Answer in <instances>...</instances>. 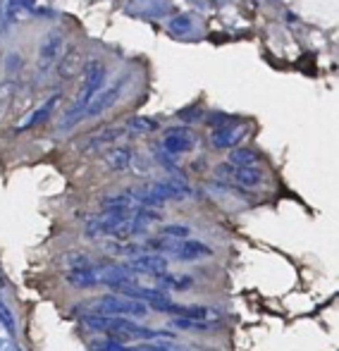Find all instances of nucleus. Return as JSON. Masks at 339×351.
I'll return each mask as SVG.
<instances>
[{
	"instance_id": "28",
	"label": "nucleus",
	"mask_w": 339,
	"mask_h": 351,
	"mask_svg": "<svg viewBox=\"0 0 339 351\" xmlns=\"http://www.w3.org/2000/svg\"><path fill=\"white\" fill-rule=\"evenodd\" d=\"M12 5H17V8H32L36 0H10Z\"/></svg>"
},
{
	"instance_id": "15",
	"label": "nucleus",
	"mask_w": 339,
	"mask_h": 351,
	"mask_svg": "<svg viewBox=\"0 0 339 351\" xmlns=\"http://www.w3.org/2000/svg\"><path fill=\"white\" fill-rule=\"evenodd\" d=\"M58 101H60V93H55V96L46 98V101H43L38 108H34V110L29 112V115L24 117V120L19 122V125L14 127V130H17V132H27V130H34V127L43 125V122H46L48 117L53 115V110H55Z\"/></svg>"
},
{
	"instance_id": "3",
	"label": "nucleus",
	"mask_w": 339,
	"mask_h": 351,
	"mask_svg": "<svg viewBox=\"0 0 339 351\" xmlns=\"http://www.w3.org/2000/svg\"><path fill=\"white\" fill-rule=\"evenodd\" d=\"M127 82H129V79H127V77H117L115 82L103 84L101 91H98L96 96L91 98V103H88V106L84 108V112H81L79 122H84V120H93V117H101L103 112L112 110V108H115L117 103H120V98L125 96Z\"/></svg>"
},
{
	"instance_id": "22",
	"label": "nucleus",
	"mask_w": 339,
	"mask_h": 351,
	"mask_svg": "<svg viewBox=\"0 0 339 351\" xmlns=\"http://www.w3.org/2000/svg\"><path fill=\"white\" fill-rule=\"evenodd\" d=\"M62 263L67 265V270H77V268H96V261L86 254V251H67L62 256Z\"/></svg>"
},
{
	"instance_id": "24",
	"label": "nucleus",
	"mask_w": 339,
	"mask_h": 351,
	"mask_svg": "<svg viewBox=\"0 0 339 351\" xmlns=\"http://www.w3.org/2000/svg\"><path fill=\"white\" fill-rule=\"evenodd\" d=\"M189 234H191V227H186V225H165V227H160V232H158V237L160 239H168V241H184V239H189Z\"/></svg>"
},
{
	"instance_id": "23",
	"label": "nucleus",
	"mask_w": 339,
	"mask_h": 351,
	"mask_svg": "<svg viewBox=\"0 0 339 351\" xmlns=\"http://www.w3.org/2000/svg\"><path fill=\"white\" fill-rule=\"evenodd\" d=\"M196 29V19L191 14H177L168 22V32L177 34V36H186Z\"/></svg>"
},
{
	"instance_id": "19",
	"label": "nucleus",
	"mask_w": 339,
	"mask_h": 351,
	"mask_svg": "<svg viewBox=\"0 0 339 351\" xmlns=\"http://www.w3.org/2000/svg\"><path fill=\"white\" fill-rule=\"evenodd\" d=\"M127 134L131 136H144V134H153V132L160 130L158 120H153V117H146V115H134L127 120L125 125Z\"/></svg>"
},
{
	"instance_id": "11",
	"label": "nucleus",
	"mask_w": 339,
	"mask_h": 351,
	"mask_svg": "<svg viewBox=\"0 0 339 351\" xmlns=\"http://www.w3.org/2000/svg\"><path fill=\"white\" fill-rule=\"evenodd\" d=\"M213 256V249L208 244L199 239H184V241H175L170 251L172 261H179V263H196V261H203Z\"/></svg>"
},
{
	"instance_id": "2",
	"label": "nucleus",
	"mask_w": 339,
	"mask_h": 351,
	"mask_svg": "<svg viewBox=\"0 0 339 351\" xmlns=\"http://www.w3.org/2000/svg\"><path fill=\"white\" fill-rule=\"evenodd\" d=\"M88 308L91 315H103V318H131V320H144L151 313L149 306L141 301H134L129 296L122 294H101L93 299L84 301V304L75 306L72 311H84Z\"/></svg>"
},
{
	"instance_id": "4",
	"label": "nucleus",
	"mask_w": 339,
	"mask_h": 351,
	"mask_svg": "<svg viewBox=\"0 0 339 351\" xmlns=\"http://www.w3.org/2000/svg\"><path fill=\"white\" fill-rule=\"evenodd\" d=\"M62 51H65V34L60 29L46 32V36L41 38V43L36 48V70L41 77H46L51 70H55Z\"/></svg>"
},
{
	"instance_id": "21",
	"label": "nucleus",
	"mask_w": 339,
	"mask_h": 351,
	"mask_svg": "<svg viewBox=\"0 0 339 351\" xmlns=\"http://www.w3.org/2000/svg\"><path fill=\"white\" fill-rule=\"evenodd\" d=\"M227 162H229V165H234V167H258L260 156L253 151V148L242 146V148H232Z\"/></svg>"
},
{
	"instance_id": "7",
	"label": "nucleus",
	"mask_w": 339,
	"mask_h": 351,
	"mask_svg": "<svg viewBox=\"0 0 339 351\" xmlns=\"http://www.w3.org/2000/svg\"><path fill=\"white\" fill-rule=\"evenodd\" d=\"M144 189L149 191L153 199H158L160 204H168V201H184L189 199L194 191L186 184L181 177H168V180H155L144 184Z\"/></svg>"
},
{
	"instance_id": "26",
	"label": "nucleus",
	"mask_w": 339,
	"mask_h": 351,
	"mask_svg": "<svg viewBox=\"0 0 339 351\" xmlns=\"http://www.w3.org/2000/svg\"><path fill=\"white\" fill-rule=\"evenodd\" d=\"M0 325H3V328L8 330L10 335H14V330H17V323H14V313L8 308V304H5L3 299H0Z\"/></svg>"
},
{
	"instance_id": "25",
	"label": "nucleus",
	"mask_w": 339,
	"mask_h": 351,
	"mask_svg": "<svg viewBox=\"0 0 339 351\" xmlns=\"http://www.w3.org/2000/svg\"><path fill=\"white\" fill-rule=\"evenodd\" d=\"M170 328H175V330H191V332H205V330H210V328H213V325H208V323H199V320L172 318V320H170Z\"/></svg>"
},
{
	"instance_id": "5",
	"label": "nucleus",
	"mask_w": 339,
	"mask_h": 351,
	"mask_svg": "<svg viewBox=\"0 0 339 351\" xmlns=\"http://www.w3.org/2000/svg\"><path fill=\"white\" fill-rule=\"evenodd\" d=\"M134 210H101L98 215H91L84 225L86 239H105L112 237V232L127 220Z\"/></svg>"
},
{
	"instance_id": "6",
	"label": "nucleus",
	"mask_w": 339,
	"mask_h": 351,
	"mask_svg": "<svg viewBox=\"0 0 339 351\" xmlns=\"http://www.w3.org/2000/svg\"><path fill=\"white\" fill-rule=\"evenodd\" d=\"M196 146H199V136H196V132L191 130V127H170L158 143L160 151L168 153L172 158L191 153Z\"/></svg>"
},
{
	"instance_id": "13",
	"label": "nucleus",
	"mask_w": 339,
	"mask_h": 351,
	"mask_svg": "<svg viewBox=\"0 0 339 351\" xmlns=\"http://www.w3.org/2000/svg\"><path fill=\"white\" fill-rule=\"evenodd\" d=\"M127 136V130L120 125L115 127H103L98 130L96 134H91L84 143V153H91V151H101V148H112L117 146V141L125 139Z\"/></svg>"
},
{
	"instance_id": "1",
	"label": "nucleus",
	"mask_w": 339,
	"mask_h": 351,
	"mask_svg": "<svg viewBox=\"0 0 339 351\" xmlns=\"http://www.w3.org/2000/svg\"><path fill=\"white\" fill-rule=\"evenodd\" d=\"M108 79V67L103 65L101 60H88L84 67V79H81V86L77 98L72 101V106L62 112L60 117V130H72L75 125H79V117L84 112V108L91 103V98L96 96L98 91L103 88Z\"/></svg>"
},
{
	"instance_id": "14",
	"label": "nucleus",
	"mask_w": 339,
	"mask_h": 351,
	"mask_svg": "<svg viewBox=\"0 0 339 351\" xmlns=\"http://www.w3.org/2000/svg\"><path fill=\"white\" fill-rule=\"evenodd\" d=\"M136 162V151L131 146H112L103 156V165L110 172H127Z\"/></svg>"
},
{
	"instance_id": "12",
	"label": "nucleus",
	"mask_w": 339,
	"mask_h": 351,
	"mask_svg": "<svg viewBox=\"0 0 339 351\" xmlns=\"http://www.w3.org/2000/svg\"><path fill=\"white\" fill-rule=\"evenodd\" d=\"M101 275V287H108L112 291H122L131 285H139V278L131 273L127 265H108V268H98Z\"/></svg>"
},
{
	"instance_id": "10",
	"label": "nucleus",
	"mask_w": 339,
	"mask_h": 351,
	"mask_svg": "<svg viewBox=\"0 0 339 351\" xmlns=\"http://www.w3.org/2000/svg\"><path fill=\"white\" fill-rule=\"evenodd\" d=\"M247 136V125H239V122H225L218 125L210 132V146L218 148V151H227V148H237L242 139Z\"/></svg>"
},
{
	"instance_id": "18",
	"label": "nucleus",
	"mask_w": 339,
	"mask_h": 351,
	"mask_svg": "<svg viewBox=\"0 0 339 351\" xmlns=\"http://www.w3.org/2000/svg\"><path fill=\"white\" fill-rule=\"evenodd\" d=\"M153 282H155V289L165 291V294H168V291H181L194 285V280H191L189 275H175V273H160V275H155Z\"/></svg>"
},
{
	"instance_id": "8",
	"label": "nucleus",
	"mask_w": 339,
	"mask_h": 351,
	"mask_svg": "<svg viewBox=\"0 0 339 351\" xmlns=\"http://www.w3.org/2000/svg\"><path fill=\"white\" fill-rule=\"evenodd\" d=\"M125 265L136 275V278H139V275H149V278H155V275H160V273H168L170 261L165 258V256H160V254L141 251V254L131 256V258L127 261Z\"/></svg>"
},
{
	"instance_id": "9",
	"label": "nucleus",
	"mask_w": 339,
	"mask_h": 351,
	"mask_svg": "<svg viewBox=\"0 0 339 351\" xmlns=\"http://www.w3.org/2000/svg\"><path fill=\"white\" fill-rule=\"evenodd\" d=\"M163 313L172 315V318H186V320H199V323H208V325H218L223 323V311L218 308H210V306H179V304H172Z\"/></svg>"
},
{
	"instance_id": "20",
	"label": "nucleus",
	"mask_w": 339,
	"mask_h": 351,
	"mask_svg": "<svg viewBox=\"0 0 339 351\" xmlns=\"http://www.w3.org/2000/svg\"><path fill=\"white\" fill-rule=\"evenodd\" d=\"M77 70H79V51L72 46L62 51L60 60H58V74H60V79H70Z\"/></svg>"
},
{
	"instance_id": "32",
	"label": "nucleus",
	"mask_w": 339,
	"mask_h": 351,
	"mask_svg": "<svg viewBox=\"0 0 339 351\" xmlns=\"http://www.w3.org/2000/svg\"><path fill=\"white\" fill-rule=\"evenodd\" d=\"M0 289H3V278H0Z\"/></svg>"
},
{
	"instance_id": "31",
	"label": "nucleus",
	"mask_w": 339,
	"mask_h": 351,
	"mask_svg": "<svg viewBox=\"0 0 339 351\" xmlns=\"http://www.w3.org/2000/svg\"><path fill=\"white\" fill-rule=\"evenodd\" d=\"M5 344H8V342H5V339H0V351L5 349Z\"/></svg>"
},
{
	"instance_id": "27",
	"label": "nucleus",
	"mask_w": 339,
	"mask_h": 351,
	"mask_svg": "<svg viewBox=\"0 0 339 351\" xmlns=\"http://www.w3.org/2000/svg\"><path fill=\"white\" fill-rule=\"evenodd\" d=\"M153 156H155V160H158L163 167H168V170H177V158H172V156H168V153H163L158 146L153 148Z\"/></svg>"
},
{
	"instance_id": "17",
	"label": "nucleus",
	"mask_w": 339,
	"mask_h": 351,
	"mask_svg": "<svg viewBox=\"0 0 339 351\" xmlns=\"http://www.w3.org/2000/svg\"><path fill=\"white\" fill-rule=\"evenodd\" d=\"M229 182H234L239 189H258L265 182V172L260 167H234Z\"/></svg>"
},
{
	"instance_id": "16",
	"label": "nucleus",
	"mask_w": 339,
	"mask_h": 351,
	"mask_svg": "<svg viewBox=\"0 0 339 351\" xmlns=\"http://www.w3.org/2000/svg\"><path fill=\"white\" fill-rule=\"evenodd\" d=\"M65 282L75 289H96L101 287V275H98V268H77L67 270Z\"/></svg>"
},
{
	"instance_id": "29",
	"label": "nucleus",
	"mask_w": 339,
	"mask_h": 351,
	"mask_svg": "<svg viewBox=\"0 0 339 351\" xmlns=\"http://www.w3.org/2000/svg\"><path fill=\"white\" fill-rule=\"evenodd\" d=\"M3 17H5V0H0V24H3Z\"/></svg>"
},
{
	"instance_id": "30",
	"label": "nucleus",
	"mask_w": 339,
	"mask_h": 351,
	"mask_svg": "<svg viewBox=\"0 0 339 351\" xmlns=\"http://www.w3.org/2000/svg\"><path fill=\"white\" fill-rule=\"evenodd\" d=\"M3 351H19V347H14V344H5Z\"/></svg>"
}]
</instances>
